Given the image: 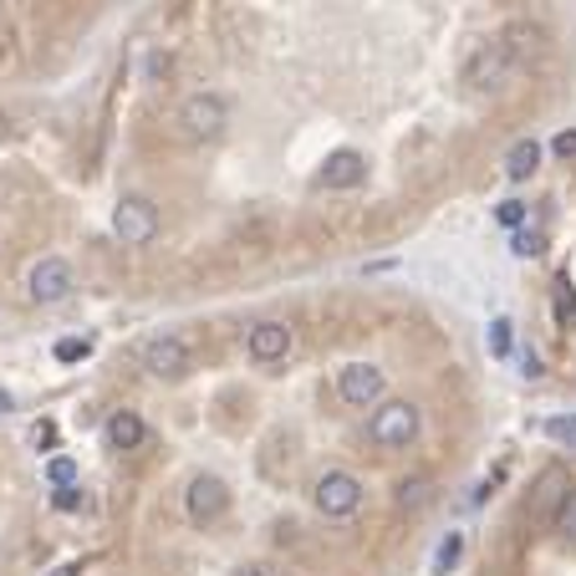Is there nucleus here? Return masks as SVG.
<instances>
[{
	"label": "nucleus",
	"instance_id": "28",
	"mask_svg": "<svg viewBox=\"0 0 576 576\" xmlns=\"http://www.w3.org/2000/svg\"><path fill=\"white\" fill-rule=\"evenodd\" d=\"M556 153H561V158H572V153H576V133H561L556 138Z\"/></svg>",
	"mask_w": 576,
	"mask_h": 576
},
{
	"label": "nucleus",
	"instance_id": "17",
	"mask_svg": "<svg viewBox=\"0 0 576 576\" xmlns=\"http://www.w3.org/2000/svg\"><path fill=\"white\" fill-rule=\"evenodd\" d=\"M428 490H434V485H428V475L404 479V485H398V505H404V510H419L428 500Z\"/></svg>",
	"mask_w": 576,
	"mask_h": 576
},
{
	"label": "nucleus",
	"instance_id": "24",
	"mask_svg": "<svg viewBox=\"0 0 576 576\" xmlns=\"http://www.w3.org/2000/svg\"><path fill=\"white\" fill-rule=\"evenodd\" d=\"M546 434H551L556 444H576V419H551V424H546Z\"/></svg>",
	"mask_w": 576,
	"mask_h": 576
},
{
	"label": "nucleus",
	"instance_id": "5",
	"mask_svg": "<svg viewBox=\"0 0 576 576\" xmlns=\"http://www.w3.org/2000/svg\"><path fill=\"white\" fill-rule=\"evenodd\" d=\"M311 505H317V515H327V521H347V515L362 510V479H357L353 470H327V475L311 485Z\"/></svg>",
	"mask_w": 576,
	"mask_h": 576
},
{
	"label": "nucleus",
	"instance_id": "9",
	"mask_svg": "<svg viewBox=\"0 0 576 576\" xmlns=\"http://www.w3.org/2000/svg\"><path fill=\"white\" fill-rule=\"evenodd\" d=\"M184 510L194 526H215V521H225V510H230V490H225V479L215 475H194L184 490Z\"/></svg>",
	"mask_w": 576,
	"mask_h": 576
},
{
	"label": "nucleus",
	"instance_id": "2",
	"mask_svg": "<svg viewBox=\"0 0 576 576\" xmlns=\"http://www.w3.org/2000/svg\"><path fill=\"white\" fill-rule=\"evenodd\" d=\"M419 428H424V413H419L413 398H383V404H373L368 439L377 449H408V444L419 439Z\"/></svg>",
	"mask_w": 576,
	"mask_h": 576
},
{
	"label": "nucleus",
	"instance_id": "10",
	"mask_svg": "<svg viewBox=\"0 0 576 576\" xmlns=\"http://www.w3.org/2000/svg\"><path fill=\"white\" fill-rule=\"evenodd\" d=\"M291 327L286 322H255L251 337H245V353H251L255 368H276V362H286L291 357Z\"/></svg>",
	"mask_w": 576,
	"mask_h": 576
},
{
	"label": "nucleus",
	"instance_id": "1",
	"mask_svg": "<svg viewBox=\"0 0 576 576\" xmlns=\"http://www.w3.org/2000/svg\"><path fill=\"white\" fill-rule=\"evenodd\" d=\"M526 36H530L526 26H515V31L475 47V56L464 62V87H470V92H505V87L521 77V67L530 62Z\"/></svg>",
	"mask_w": 576,
	"mask_h": 576
},
{
	"label": "nucleus",
	"instance_id": "21",
	"mask_svg": "<svg viewBox=\"0 0 576 576\" xmlns=\"http://www.w3.org/2000/svg\"><path fill=\"white\" fill-rule=\"evenodd\" d=\"M495 220L505 225V230H521V225H526V204H521V200H505L500 209H495Z\"/></svg>",
	"mask_w": 576,
	"mask_h": 576
},
{
	"label": "nucleus",
	"instance_id": "15",
	"mask_svg": "<svg viewBox=\"0 0 576 576\" xmlns=\"http://www.w3.org/2000/svg\"><path fill=\"white\" fill-rule=\"evenodd\" d=\"M551 306H556V327H576V296H572V281H566V276H556Z\"/></svg>",
	"mask_w": 576,
	"mask_h": 576
},
{
	"label": "nucleus",
	"instance_id": "3",
	"mask_svg": "<svg viewBox=\"0 0 576 576\" xmlns=\"http://www.w3.org/2000/svg\"><path fill=\"white\" fill-rule=\"evenodd\" d=\"M138 362H143V373L158 377V383H179L200 368V357H194V342L179 337V332H158L138 347Z\"/></svg>",
	"mask_w": 576,
	"mask_h": 576
},
{
	"label": "nucleus",
	"instance_id": "12",
	"mask_svg": "<svg viewBox=\"0 0 576 576\" xmlns=\"http://www.w3.org/2000/svg\"><path fill=\"white\" fill-rule=\"evenodd\" d=\"M102 439H107V449H138V444L149 439V424L138 419L133 408H118L107 419V428H102Z\"/></svg>",
	"mask_w": 576,
	"mask_h": 576
},
{
	"label": "nucleus",
	"instance_id": "13",
	"mask_svg": "<svg viewBox=\"0 0 576 576\" xmlns=\"http://www.w3.org/2000/svg\"><path fill=\"white\" fill-rule=\"evenodd\" d=\"M536 169H541V143H536V138H521V143L505 153V179L521 184V179H530Z\"/></svg>",
	"mask_w": 576,
	"mask_h": 576
},
{
	"label": "nucleus",
	"instance_id": "22",
	"mask_svg": "<svg viewBox=\"0 0 576 576\" xmlns=\"http://www.w3.org/2000/svg\"><path fill=\"white\" fill-rule=\"evenodd\" d=\"M51 505L67 510V515H72V510H82V490H77V485H62V490L51 495Z\"/></svg>",
	"mask_w": 576,
	"mask_h": 576
},
{
	"label": "nucleus",
	"instance_id": "18",
	"mask_svg": "<svg viewBox=\"0 0 576 576\" xmlns=\"http://www.w3.org/2000/svg\"><path fill=\"white\" fill-rule=\"evenodd\" d=\"M541 245H546V235H541V230H515V235H510V251L521 255V260H530V255H541Z\"/></svg>",
	"mask_w": 576,
	"mask_h": 576
},
{
	"label": "nucleus",
	"instance_id": "8",
	"mask_svg": "<svg viewBox=\"0 0 576 576\" xmlns=\"http://www.w3.org/2000/svg\"><path fill=\"white\" fill-rule=\"evenodd\" d=\"M113 235H118L123 245H153V235H158V209H153L143 194L118 200V209H113Z\"/></svg>",
	"mask_w": 576,
	"mask_h": 576
},
{
	"label": "nucleus",
	"instance_id": "26",
	"mask_svg": "<svg viewBox=\"0 0 576 576\" xmlns=\"http://www.w3.org/2000/svg\"><path fill=\"white\" fill-rule=\"evenodd\" d=\"M51 439H56V424H36L31 428V444H36V449H47Z\"/></svg>",
	"mask_w": 576,
	"mask_h": 576
},
{
	"label": "nucleus",
	"instance_id": "25",
	"mask_svg": "<svg viewBox=\"0 0 576 576\" xmlns=\"http://www.w3.org/2000/svg\"><path fill=\"white\" fill-rule=\"evenodd\" d=\"M87 353H92V342H77V337L56 342V357H62V362H77V357H87Z\"/></svg>",
	"mask_w": 576,
	"mask_h": 576
},
{
	"label": "nucleus",
	"instance_id": "27",
	"mask_svg": "<svg viewBox=\"0 0 576 576\" xmlns=\"http://www.w3.org/2000/svg\"><path fill=\"white\" fill-rule=\"evenodd\" d=\"M521 362H526V368H521V373H526V377H541V373H546V368H541V357H536V353H526V357H521Z\"/></svg>",
	"mask_w": 576,
	"mask_h": 576
},
{
	"label": "nucleus",
	"instance_id": "29",
	"mask_svg": "<svg viewBox=\"0 0 576 576\" xmlns=\"http://www.w3.org/2000/svg\"><path fill=\"white\" fill-rule=\"evenodd\" d=\"M77 572H82V566H56L51 576H77Z\"/></svg>",
	"mask_w": 576,
	"mask_h": 576
},
{
	"label": "nucleus",
	"instance_id": "16",
	"mask_svg": "<svg viewBox=\"0 0 576 576\" xmlns=\"http://www.w3.org/2000/svg\"><path fill=\"white\" fill-rule=\"evenodd\" d=\"M459 551H464V536H459V530H449V536L439 541V551H434V572H439V576H449V572H455Z\"/></svg>",
	"mask_w": 576,
	"mask_h": 576
},
{
	"label": "nucleus",
	"instance_id": "4",
	"mask_svg": "<svg viewBox=\"0 0 576 576\" xmlns=\"http://www.w3.org/2000/svg\"><path fill=\"white\" fill-rule=\"evenodd\" d=\"M225 123H230V102L220 92H194L179 102V133L189 143H215L225 133Z\"/></svg>",
	"mask_w": 576,
	"mask_h": 576
},
{
	"label": "nucleus",
	"instance_id": "14",
	"mask_svg": "<svg viewBox=\"0 0 576 576\" xmlns=\"http://www.w3.org/2000/svg\"><path fill=\"white\" fill-rule=\"evenodd\" d=\"M551 530H556L561 541H576V490L566 485V495L556 500V510H551Z\"/></svg>",
	"mask_w": 576,
	"mask_h": 576
},
{
	"label": "nucleus",
	"instance_id": "11",
	"mask_svg": "<svg viewBox=\"0 0 576 576\" xmlns=\"http://www.w3.org/2000/svg\"><path fill=\"white\" fill-rule=\"evenodd\" d=\"M368 174V158L357 149H337L332 158L322 164V189H357Z\"/></svg>",
	"mask_w": 576,
	"mask_h": 576
},
{
	"label": "nucleus",
	"instance_id": "20",
	"mask_svg": "<svg viewBox=\"0 0 576 576\" xmlns=\"http://www.w3.org/2000/svg\"><path fill=\"white\" fill-rule=\"evenodd\" d=\"M510 327H515L510 317H495L490 322V353L495 357H510Z\"/></svg>",
	"mask_w": 576,
	"mask_h": 576
},
{
	"label": "nucleus",
	"instance_id": "30",
	"mask_svg": "<svg viewBox=\"0 0 576 576\" xmlns=\"http://www.w3.org/2000/svg\"><path fill=\"white\" fill-rule=\"evenodd\" d=\"M5 408H11V393H5V388H0V413H5Z\"/></svg>",
	"mask_w": 576,
	"mask_h": 576
},
{
	"label": "nucleus",
	"instance_id": "7",
	"mask_svg": "<svg viewBox=\"0 0 576 576\" xmlns=\"http://www.w3.org/2000/svg\"><path fill=\"white\" fill-rule=\"evenodd\" d=\"M383 393H388V377L377 362H347L337 373V398L353 408H373L383 404Z\"/></svg>",
	"mask_w": 576,
	"mask_h": 576
},
{
	"label": "nucleus",
	"instance_id": "6",
	"mask_svg": "<svg viewBox=\"0 0 576 576\" xmlns=\"http://www.w3.org/2000/svg\"><path fill=\"white\" fill-rule=\"evenodd\" d=\"M72 291H77V276H72V266L62 260V255H41V260L31 266V276H26V296H31L36 306L67 302Z\"/></svg>",
	"mask_w": 576,
	"mask_h": 576
},
{
	"label": "nucleus",
	"instance_id": "19",
	"mask_svg": "<svg viewBox=\"0 0 576 576\" xmlns=\"http://www.w3.org/2000/svg\"><path fill=\"white\" fill-rule=\"evenodd\" d=\"M47 479H51V490H62V485H77V464H72V459H51V464H47Z\"/></svg>",
	"mask_w": 576,
	"mask_h": 576
},
{
	"label": "nucleus",
	"instance_id": "23",
	"mask_svg": "<svg viewBox=\"0 0 576 576\" xmlns=\"http://www.w3.org/2000/svg\"><path fill=\"white\" fill-rule=\"evenodd\" d=\"M235 576H291L286 566H276V561H245Z\"/></svg>",
	"mask_w": 576,
	"mask_h": 576
}]
</instances>
